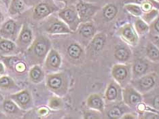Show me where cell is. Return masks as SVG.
<instances>
[{
    "label": "cell",
    "mask_w": 159,
    "mask_h": 119,
    "mask_svg": "<svg viewBox=\"0 0 159 119\" xmlns=\"http://www.w3.org/2000/svg\"><path fill=\"white\" fill-rule=\"evenodd\" d=\"M86 103L89 108L99 112H103L104 102L101 95L98 94H92L89 97Z\"/></svg>",
    "instance_id": "2e32d148"
},
{
    "label": "cell",
    "mask_w": 159,
    "mask_h": 119,
    "mask_svg": "<svg viewBox=\"0 0 159 119\" xmlns=\"http://www.w3.org/2000/svg\"><path fill=\"white\" fill-rule=\"evenodd\" d=\"M16 85L14 81L8 76H2L0 78V88L10 89L14 88Z\"/></svg>",
    "instance_id": "f546056e"
},
{
    "label": "cell",
    "mask_w": 159,
    "mask_h": 119,
    "mask_svg": "<svg viewBox=\"0 0 159 119\" xmlns=\"http://www.w3.org/2000/svg\"><path fill=\"white\" fill-rule=\"evenodd\" d=\"M3 108L8 114H16L19 111L16 103L11 99H6L3 103Z\"/></svg>",
    "instance_id": "4316f807"
},
{
    "label": "cell",
    "mask_w": 159,
    "mask_h": 119,
    "mask_svg": "<svg viewBox=\"0 0 159 119\" xmlns=\"http://www.w3.org/2000/svg\"><path fill=\"white\" fill-rule=\"evenodd\" d=\"M99 10V6H94L84 2H80L76 6V10L80 20L83 23H85L91 19Z\"/></svg>",
    "instance_id": "5b68a950"
},
{
    "label": "cell",
    "mask_w": 159,
    "mask_h": 119,
    "mask_svg": "<svg viewBox=\"0 0 159 119\" xmlns=\"http://www.w3.org/2000/svg\"><path fill=\"white\" fill-rule=\"evenodd\" d=\"M118 33L121 38L132 46H135L138 43V36L137 32L131 25L126 24L119 29Z\"/></svg>",
    "instance_id": "52a82bcc"
},
{
    "label": "cell",
    "mask_w": 159,
    "mask_h": 119,
    "mask_svg": "<svg viewBox=\"0 0 159 119\" xmlns=\"http://www.w3.org/2000/svg\"><path fill=\"white\" fill-rule=\"evenodd\" d=\"M47 31L51 34H70L72 32L67 24L59 21H56L50 24L47 28Z\"/></svg>",
    "instance_id": "4fadbf2b"
},
{
    "label": "cell",
    "mask_w": 159,
    "mask_h": 119,
    "mask_svg": "<svg viewBox=\"0 0 159 119\" xmlns=\"http://www.w3.org/2000/svg\"><path fill=\"white\" fill-rule=\"evenodd\" d=\"M24 9V3L22 0H12L10 12L12 14L20 12Z\"/></svg>",
    "instance_id": "4dcf8cb0"
},
{
    "label": "cell",
    "mask_w": 159,
    "mask_h": 119,
    "mask_svg": "<svg viewBox=\"0 0 159 119\" xmlns=\"http://www.w3.org/2000/svg\"><path fill=\"white\" fill-rule=\"evenodd\" d=\"M157 10H151V11L148 12V13L146 14L145 16H144V19L146 21V22H150V21L154 19L155 16L157 15Z\"/></svg>",
    "instance_id": "d590c367"
},
{
    "label": "cell",
    "mask_w": 159,
    "mask_h": 119,
    "mask_svg": "<svg viewBox=\"0 0 159 119\" xmlns=\"http://www.w3.org/2000/svg\"><path fill=\"white\" fill-rule=\"evenodd\" d=\"M122 98L126 105L135 106L142 102L143 98L140 93L135 88L130 86H126L122 90Z\"/></svg>",
    "instance_id": "277c9868"
},
{
    "label": "cell",
    "mask_w": 159,
    "mask_h": 119,
    "mask_svg": "<svg viewBox=\"0 0 159 119\" xmlns=\"http://www.w3.org/2000/svg\"><path fill=\"white\" fill-rule=\"evenodd\" d=\"M17 26L13 20H8L0 29V35L6 39H12L16 33Z\"/></svg>",
    "instance_id": "8fae6325"
},
{
    "label": "cell",
    "mask_w": 159,
    "mask_h": 119,
    "mask_svg": "<svg viewBox=\"0 0 159 119\" xmlns=\"http://www.w3.org/2000/svg\"><path fill=\"white\" fill-rule=\"evenodd\" d=\"M136 117L134 116L133 114H126L125 115H124L123 117H122V118H130V119H132V118H135Z\"/></svg>",
    "instance_id": "60d3db41"
},
{
    "label": "cell",
    "mask_w": 159,
    "mask_h": 119,
    "mask_svg": "<svg viewBox=\"0 0 159 119\" xmlns=\"http://www.w3.org/2000/svg\"><path fill=\"white\" fill-rule=\"evenodd\" d=\"M131 69L126 65H115L111 70V75L115 81L122 87H125L129 82L131 76Z\"/></svg>",
    "instance_id": "6da1fadb"
},
{
    "label": "cell",
    "mask_w": 159,
    "mask_h": 119,
    "mask_svg": "<svg viewBox=\"0 0 159 119\" xmlns=\"http://www.w3.org/2000/svg\"><path fill=\"white\" fill-rule=\"evenodd\" d=\"M67 55L70 56L71 59L77 60L82 57L83 54V50L81 46L78 45L76 43H72L69 45L67 49Z\"/></svg>",
    "instance_id": "44dd1931"
},
{
    "label": "cell",
    "mask_w": 159,
    "mask_h": 119,
    "mask_svg": "<svg viewBox=\"0 0 159 119\" xmlns=\"http://www.w3.org/2000/svg\"><path fill=\"white\" fill-rule=\"evenodd\" d=\"M62 105V102L59 98L57 97H52L49 101V106L54 109H57L59 108Z\"/></svg>",
    "instance_id": "836d02e7"
},
{
    "label": "cell",
    "mask_w": 159,
    "mask_h": 119,
    "mask_svg": "<svg viewBox=\"0 0 159 119\" xmlns=\"http://www.w3.org/2000/svg\"><path fill=\"white\" fill-rule=\"evenodd\" d=\"M6 118V117H4V115H3L2 113L0 112V118Z\"/></svg>",
    "instance_id": "f6af8a7d"
},
{
    "label": "cell",
    "mask_w": 159,
    "mask_h": 119,
    "mask_svg": "<svg viewBox=\"0 0 159 119\" xmlns=\"http://www.w3.org/2000/svg\"><path fill=\"white\" fill-rule=\"evenodd\" d=\"M14 67H15V70L17 72H20V73H22V72H24L26 70V65L23 61L17 62Z\"/></svg>",
    "instance_id": "8d00e7d4"
},
{
    "label": "cell",
    "mask_w": 159,
    "mask_h": 119,
    "mask_svg": "<svg viewBox=\"0 0 159 119\" xmlns=\"http://www.w3.org/2000/svg\"><path fill=\"white\" fill-rule=\"evenodd\" d=\"M78 32L82 37L92 38L95 34L96 29L94 25L91 23H84L79 27Z\"/></svg>",
    "instance_id": "ffe728a7"
},
{
    "label": "cell",
    "mask_w": 159,
    "mask_h": 119,
    "mask_svg": "<svg viewBox=\"0 0 159 119\" xmlns=\"http://www.w3.org/2000/svg\"><path fill=\"white\" fill-rule=\"evenodd\" d=\"M125 8L126 10H127L130 13L135 16H139L142 13V10H141L139 7L135 5H126L125 6Z\"/></svg>",
    "instance_id": "1f68e13d"
},
{
    "label": "cell",
    "mask_w": 159,
    "mask_h": 119,
    "mask_svg": "<svg viewBox=\"0 0 159 119\" xmlns=\"http://www.w3.org/2000/svg\"><path fill=\"white\" fill-rule=\"evenodd\" d=\"M142 118H149V119H156L159 118V113L153 111H146L143 114Z\"/></svg>",
    "instance_id": "e575fe53"
},
{
    "label": "cell",
    "mask_w": 159,
    "mask_h": 119,
    "mask_svg": "<svg viewBox=\"0 0 159 119\" xmlns=\"http://www.w3.org/2000/svg\"><path fill=\"white\" fill-rule=\"evenodd\" d=\"M148 68H149V64L146 61L142 59H136L132 67V76L133 79L138 78L145 75Z\"/></svg>",
    "instance_id": "9c48e42d"
},
{
    "label": "cell",
    "mask_w": 159,
    "mask_h": 119,
    "mask_svg": "<svg viewBox=\"0 0 159 119\" xmlns=\"http://www.w3.org/2000/svg\"><path fill=\"white\" fill-rule=\"evenodd\" d=\"M103 16L107 21H110L114 19L118 13L117 7L114 4H109L103 9Z\"/></svg>",
    "instance_id": "d4e9b609"
},
{
    "label": "cell",
    "mask_w": 159,
    "mask_h": 119,
    "mask_svg": "<svg viewBox=\"0 0 159 119\" xmlns=\"http://www.w3.org/2000/svg\"><path fill=\"white\" fill-rule=\"evenodd\" d=\"M4 73H5L4 66H3L2 63H0V74H3Z\"/></svg>",
    "instance_id": "7bdbcfd3"
},
{
    "label": "cell",
    "mask_w": 159,
    "mask_h": 119,
    "mask_svg": "<svg viewBox=\"0 0 159 119\" xmlns=\"http://www.w3.org/2000/svg\"><path fill=\"white\" fill-rule=\"evenodd\" d=\"M16 48V45L10 39H2L0 41V50L3 53H9Z\"/></svg>",
    "instance_id": "83f0119b"
},
{
    "label": "cell",
    "mask_w": 159,
    "mask_h": 119,
    "mask_svg": "<svg viewBox=\"0 0 159 119\" xmlns=\"http://www.w3.org/2000/svg\"><path fill=\"white\" fill-rule=\"evenodd\" d=\"M125 108L120 106H114L111 107L110 109L108 110L107 112V116L109 118L116 119L122 118V116L123 115Z\"/></svg>",
    "instance_id": "cb8c5ba5"
},
{
    "label": "cell",
    "mask_w": 159,
    "mask_h": 119,
    "mask_svg": "<svg viewBox=\"0 0 159 119\" xmlns=\"http://www.w3.org/2000/svg\"><path fill=\"white\" fill-rule=\"evenodd\" d=\"M48 112L49 110L46 108H42L39 110V114L42 115V116H46V115L48 114Z\"/></svg>",
    "instance_id": "ab89813d"
},
{
    "label": "cell",
    "mask_w": 159,
    "mask_h": 119,
    "mask_svg": "<svg viewBox=\"0 0 159 119\" xmlns=\"http://www.w3.org/2000/svg\"><path fill=\"white\" fill-rule=\"evenodd\" d=\"M59 16L71 31H75L79 25L80 20L77 12V10L74 8H67L59 13Z\"/></svg>",
    "instance_id": "3957f363"
},
{
    "label": "cell",
    "mask_w": 159,
    "mask_h": 119,
    "mask_svg": "<svg viewBox=\"0 0 159 119\" xmlns=\"http://www.w3.org/2000/svg\"><path fill=\"white\" fill-rule=\"evenodd\" d=\"M152 27L154 31L159 34V17H158L157 19L154 21V22L152 24Z\"/></svg>",
    "instance_id": "f35d334b"
},
{
    "label": "cell",
    "mask_w": 159,
    "mask_h": 119,
    "mask_svg": "<svg viewBox=\"0 0 159 119\" xmlns=\"http://www.w3.org/2000/svg\"><path fill=\"white\" fill-rule=\"evenodd\" d=\"M57 8H54L52 6H50L46 3H39V5L35 7L34 10V16L36 19H39L44 18L52 12Z\"/></svg>",
    "instance_id": "d6986e66"
},
{
    "label": "cell",
    "mask_w": 159,
    "mask_h": 119,
    "mask_svg": "<svg viewBox=\"0 0 159 119\" xmlns=\"http://www.w3.org/2000/svg\"><path fill=\"white\" fill-rule=\"evenodd\" d=\"M106 42V36L103 33H100L94 35L89 46L91 53H98L102 50Z\"/></svg>",
    "instance_id": "7c38bea8"
},
{
    "label": "cell",
    "mask_w": 159,
    "mask_h": 119,
    "mask_svg": "<svg viewBox=\"0 0 159 119\" xmlns=\"http://www.w3.org/2000/svg\"><path fill=\"white\" fill-rule=\"evenodd\" d=\"M150 30V27L146 24V23L144 22L142 20L138 19L135 22V30L137 33L139 34H145L147 32H148Z\"/></svg>",
    "instance_id": "f1b7e54d"
},
{
    "label": "cell",
    "mask_w": 159,
    "mask_h": 119,
    "mask_svg": "<svg viewBox=\"0 0 159 119\" xmlns=\"http://www.w3.org/2000/svg\"><path fill=\"white\" fill-rule=\"evenodd\" d=\"M64 85V78L61 74L51 75L47 79V85L52 91H59Z\"/></svg>",
    "instance_id": "e0dca14e"
},
{
    "label": "cell",
    "mask_w": 159,
    "mask_h": 119,
    "mask_svg": "<svg viewBox=\"0 0 159 119\" xmlns=\"http://www.w3.org/2000/svg\"><path fill=\"white\" fill-rule=\"evenodd\" d=\"M114 57L116 59L120 62H126L131 56V52L130 49L124 45L116 46L114 52Z\"/></svg>",
    "instance_id": "5bb4252c"
},
{
    "label": "cell",
    "mask_w": 159,
    "mask_h": 119,
    "mask_svg": "<svg viewBox=\"0 0 159 119\" xmlns=\"http://www.w3.org/2000/svg\"><path fill=\"white\" fill-rule=\"evenodd\" d=\"M32 42V32L27 25H24L17 39V45L20 48L26 49L31 44Z\"/></svg>",
    "instance_id": "ba28073f"
},
{
    "label": "cell",
    "mask_w": 159,
    "mask_h": 119,
    "mask_svg": "<svg viewBox=\"0 0 159 119\" xmlns=\"http://www.w3.org/2000/svg\"><path fill=\"white\" fill-rule=\"evenodd\" d=\"M156 75L154 74H149L143 75L138 78L134 79L132 84L139 93H148L156 84Z\"/></svg>",
    "instance_id": "7a4b0ae2"
},
{
    "label": "cell",
    "mask_w": 159,
    "mask_h": 119,
    "mask_svg": "<svg viewBox=\"0 0 159 119\" xmlns=\"http://www.w3.org/2000/svg\"><path fill=\"white\" fill-rule=\"evenodd\" d=\"M10 97L14 102L22 108L27 106L31 102V95L27 90L12 95Z\"/></svg>",
    "instance_id": "9a60e30c"
},
{
    "label": "cell",
    "mask_w": 159,
    "mask_h": 119,
    "mask_svg": "<svg viewBox=\"0 0 159 119\" xmlns=\"http://www.w3.org/2000/svg\"><path fill=\"white\" fill-rule=\"evenodd\" d=\"M150 40L159 49V36L158 35L151 36Z\"/></svg>",
    "instance_id": "74e56055"
},
{
    "label": "cell",
    "mask_w": 159,
    "mask_h": 119,
    "mask_svg": "<svg viewBox=\"0 0 159 119\" xmlns=\"http://www.w3.org/2000/svg\"><path fill=\"white\" fill-rule=\"evenodd\" d=\"M2 19V14H1V12H0V22H1Z\"/></svg>",
    "instance_id": "bcb514c9"
},
{
    "label": "cell",
    "mask_w": 159,
    "mask_h": 119,
    "mask_svg": "<svg viewBox=\"0 0 159 119\" xmlns=\"http://www.w3.org/2000/svg\"><path fill=\"white\" fill-rule=\"evenodd\" d=\"M136 2H137V3H146V2H152V3H155L153 0H136Z\"/></svg>",
    "instance_id": "b9f144b4"
},
{
    "label": "cell",
    "mask_w": 159,
    "mask_h": 119,
    "mask_svg": "<svg viewBox=\"0 0 159 119\" xmlns=\"http://www.w3.org/2000/svg\"><path fill=\"white\" fill-rule=\"evenodd\" d=\"M30 76L33 82H39L44 78V72L41 67H39L38 66H35L31 68L30 71Z\"/></svg>",
    "instance_id": "603a6c76"
},
{
    "label": "cell",
    "mask_w": 159,
    "mask_h": 119,
    "mask_svg": "<svg viewBox=\"0 0 159 119\" xmlns=\"http://www.w3.org/2000/svg\"><path fill=\"white\" fill-rule=\"evenodd\" d=\"M146 55L150 60L158 62L159 61V49L155 46L152 42H149L148 43L146 48Z\"/></svg>",
    "instance_id": "7402d4cb"
},
{
    "label": "cell",
    "mask_w": 159,
    "mask_h": 119,
    "mask_svg": "<svg viewBox=\"0 0 159 119\" xmlns=\"http://www.w3.org/2000/svg\"><path fill=\"white\" fill-rule=\"evenodd\" d=\"M120 89L119 86L117 84H116L115 82H112L107 86L105 97H106V99L108 102H115L120 96Z\"/></svg>",
    "instance_id": "ac0fdd59"
},
{
    "label": "cell",
    "mask_w": 159,
    "mask_h": 119,
    "mask_svg": "<svg viewBox=\"0 0 159 119\" xmlns=\"http://www.w3.org/2000/svg\"><path fill=\"white\" fill-rule=\"evenodd\" d=\"M50 46V43L48 39L44 38H39L36 39L31 46L32 53L38 58L43 59L48 55Z\"/></svg>",
    "instance_id": "8992f818"
},
{
    "label": "cell",
    "mask_w": 159,
    "mask_h": 119,
    "mask_svg": "<svg viewBox=\"0 0 159 119\" xmlns=\"http://www.w3.org/2000/svg\"><path fill=\"white\" fill-rule=\"evenodd\" d=\"M143 97L150 106L153 107L154 109L159 110V94L148 93V95H144Z\"/></svg>",
    "instance_id": "484cf974"
},
{
    "label": "cell",
    "mask_w": 159,
    "mask_h": 119,
    "mask_svg": "<svg viewBox=\"0 0 159 119\" xmlns=\"http://www.w3.org/2000/svg\"><path fill=\"white\" fill-rule=\"evenodd\" d=\"M99 114L96 112L95 110H86L84 111V118L85 119H95V118H99Z\"/></svg>",
    "instance_id": "d6a6232c"
},
{
    "label": "cell",
    "mask_w": 159,
    "mask_h": 119,
    "mask_svg": "<svg viewBox=\"0 0 159 119\" xmlns=\"http://www.w3.org/2000/svg\"><path fill=\"white\" fill-rule=\"evenodd\" d=\"M61 64V58L59 53L55 50H50L46 56V67L49 70H55L59 68Z\"/></svg>",
    "instance_id": "30bf717a"
},
{
    "label": "cell",
    "mask_w": 159,
    "mask_h": 119,
    "mask_svg": "<svg viewBox=\"0 0 159 119\" xmlns=\"http://www.w3.org/2000/svg\"><path fill=\"white\" fill-rule=\"evenodd\" d=\"M2 1L3 2V3H4V4H6V6L7 7L8 6L9 2H10L9 0H2Z\"/></svg>",
    "instance_id": "ee69618b"
}]
</instances>
